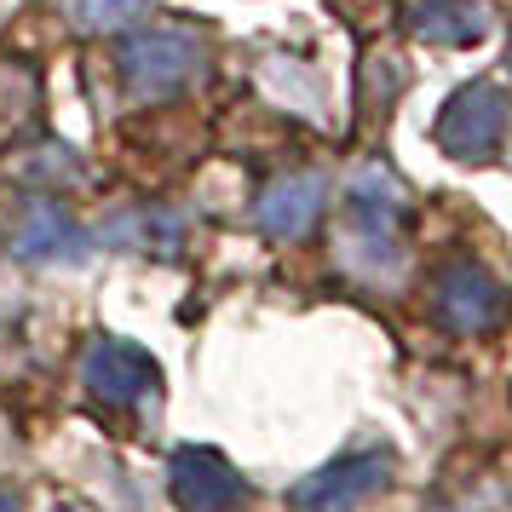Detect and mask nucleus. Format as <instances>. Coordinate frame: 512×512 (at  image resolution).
<instances>
[{
	"instance_id": "1",
	"label": "nucleus",
	"mask_w": 512,
	"mask_h": 512,
	"mask_svg": "<svg viewBox=\"0 0 512 512\" xmlns=\"http://www.w3.org/2000/svg\"><path fill=\"white\" fill-rule=\"evenodd\" d=\"M116 70L133 104H167V98H179L196 75L208 70V41L185 24L133 29L116 52Z\"/></svg>"
},
{
	"instance_id": "2",
	"label": "nucleus",
	"mask_w": 512,
	"mask_h": 512,
	"mask_svg": "<svg viewBox=\"0 0 512 512\" xmlns=\"http://www.w3.org/2000/svg\"><path fill=\"white\" fill-rule=\"evenodd\" d=\"M507 127H512V98L495 81H466L438 110L432 139H438V150L449 162L478 167V162H495V150L507 144Z\"/></svg>"
},
{
	"instance_id": "3",
	"label": "nucleus",
	"mask_w": 512,
	"mask_h": 512,
	"mask_svg": "<svg viewBox=\"0 0 512 512\" xmlns=\"http://www.w3.org/2000/svg\"><path fill=\"white\" fill-rule=\"evenodd\" d=\"M156 357L133 340H116V334H98L93 346L81 351V386L98 397V403H110V409H127V403H139L144 392H156Z\"/></svg>"
},
{
	"instance_id": "4",
	"label": "nucleus",
	"mask_w": 512,
	"mask_h": 512,
	"mask_svg": "<svg viewBox=\"0 0 512 512\" xmlns=\"http://www.w3.org/2000/svg\"><path fill=\"white\" fill-rule=\"evenodd\" d=\"M167 495H173V507L179 512H231L248 484H242V472H236L219 449L208 443H185V449H173V461H167Z\"/></svg>"
},
{
	"instance_id": "5",
	"label": "nucleus",
	"mask_w": 512,
	"mask_h": 512,
	"mask_svg": "<svg viewBox=\"0 0 512 512\" xmlns=\"http://www.w3.org/2000/svg\"><path fill=\"white\" fill-rule=\"evenodd\" d=\"M386 478H392V455H386V449H363V455H340V461H328L323 472H311L288 501L300 512H351L357 501L380 495Z\"/></svg>"
},
{
	"instance_id": "6",
	"label": "nucleus",
	"mask_w": 512,
	"mask_h": 512,
	"mask_svg": "<svg viewBox=\"0 0 512 512\" xmlns=\"http://www.w3.org/2000/svg\"><path fill=\"white\" fill-rule=\"evenodd\" d=\"M432 305H438L443 328H455V334H489V328L501 323V311H507V294H501V282L489 277L484 265L455 259V265L438 271Z\"/></svg>"
},
{
	"instance_id": "7",
	"label": "nucleus",
	"mask_w": 512,
	"mask_h": 512,
	"mask_svg": "<svg viewBox=\"0 0 512 512\" xmlns=\"http://www.w3.org/2000/svg\"><path fill=\"white\" fill-rule=\"evenodd\" d=\"M12 254L18 259H35V265H75L87 259V231L58 196H29L18 219H12Z\"/></svg>"
},
{
	"instance_id": "8",
	"label": "nucleus",
	"mask_w": 512,
	"mask_h": 512,
	"mask_svg": "<svg viewBox=\"0 0 512 512\" xmlns=\"http://www.w3.org/2000/svg\"><path fill=\"white\" fill-rule=\"evenodd\" d=\"M346 219H351V242L374 248L380 259H397V225H403V190L386 167H363L346 190Z\"/></svg>"
},
{
	"instance_id": "9",
	"label": "nucleus",
	"mask_w": 512,
	"mask_h": 512,
	"mask_svg": "<svg viewBox=\"0 0 512 512\" xmlns=\"http://www.w3.org/2000/svg\"><path fill=\"white\" fill-rule=\"evenodd\" d=\"M328 208V179L323 173H288L277 185H265V196L254 202V219L265 236H282V242H300L311 236V225L323 219Z\"/></svg>"
},
{
	"instance_id": "10",
	"label": "nucleus",
	"mask_w": 512,
	"mask_h": 512,
	"mask_svg": "<svg viewBox=\"0 0 512 512\" xmlns=\"http://www.w3.org/2000/svg\"><path fill=\"white\" fill-rule=\"evenodd\" d=\"M403 24L426 47H478L495 29V18H489L484 0H409Z\"/></svg>"
},
{
	"instance_id": "11",
	"label": "nucleus",
	"mask_w": 512,
	"mask_h": 512,
	"mask_svg": "<svg viewBox=\"0 0 512 512\" xmlns=\"http://www.w3.org/2000/svg\"><path fill=\"white\" fill-rule=\"evenodd\" d=\"M35 116V75L18 58H0V139H12Z\"/></svg>"
},
{
	"instance_id": "12",
	"label": "nucleus",
	"mask_w": 512,
	"mask_h": 512,
	"mask_svg": "<svg viewBox=\"0 0 512 512\" xmlns=\"http://www.w3.org/2000/svg\"><path fill=\"white\" fill-rule=\"evenodd\" d=\"M64 12H70L75 29H87V35H104V29H121L133 24L150 0H58Z\"/></svg>"
},
{
	"instance_id": "13",
	"label": "nucleus",
	"mask_w": 512,
	"mask_h": 512,
	"mask_svg": "<svg viewBox=\"0 0 512 512\" xmlns=\"http://www.w3.org/2000/svg\"><path fill=\"white\" fill-rule=\"evenodd\" d=\"M0 512H18V489H6V484H0Z\"/></svg>"
},
{
	"instance_id": "14",
	"label": "nucleus",
	"mask_w": 512,
	"mask_h": 512,
	"mask_svg": "<svg viewBox=\"0 0 512 512\" xmlns=\"http://www.w3.org/2000/svg\"><path fill=\"white\" fill-rule=\"evenodd\" d=\"M0 461H6V420H0Z\"/></svg>"
},
{
	"instance_id": "15",
	"label": "nucleus",
	"mask_w": 512,
	"mask_h": 512,
	"mask_svg": "<svg viewBox=\"0 0 512 512\" xmlns=\"http://www.w3.org/2000/svg\"><path fill=\"white\" fill-rule=\"evenodd\" d=\"M52 512H93V507H75V501H70V507H52Z\"/></svg>"
}]
</instances>
